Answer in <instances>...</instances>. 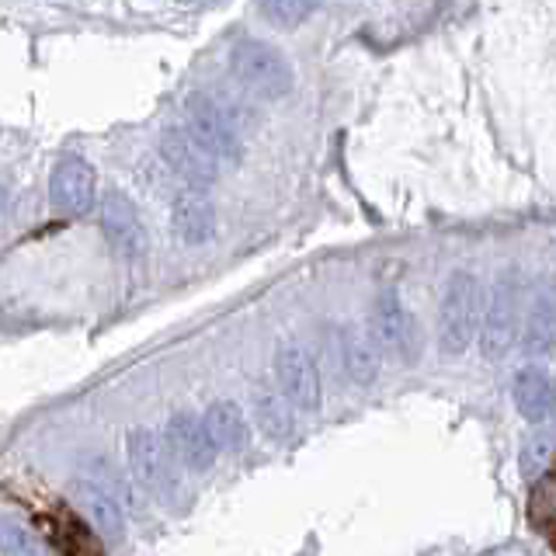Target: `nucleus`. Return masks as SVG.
Segmentation results:
<instances>
[{"mask_svg":"<svg viewBox=\"0 0 556 556\" xmlns=\"http://www.w3.org/2000/svg\"><path fill=\"white\" fill-rule=\"evenodd\" d=\"M185 129L191 139L216 156L223 167H237L243 161V129L233 118L230 101L213 91H191L185 98Z\"/></svg>","mask_w":556,"mask_h":556,"instance_id":"obj_1","label":"nucleus"},{"mask_svg":"<svg viewBox=\"0 0 556 556\" xmlns=\"http://www.w3.org/2000/svg\"><path fill=\"white\" fill-rule=\"evenodd\" d=\"M230 74L243 91L261 101L286 98L295 84L292 63L282 56V52L261 39H251V35L230 46Z\"/></svg>","mask_w":556,"mask_h":556,"instance_id":"obj_2","label":"nucleus"},{"mask_svg":"<svg viewBox=\"0 0 556 556\" xmlns=\"http://www.w3.org/2000/svg\"><path fill=\"white\" fill-rule=\"evenodd\" d=\"M483 320V292L477 275L452 271L445 282L442 309H439V344L445 355H463L480 334Z\"/></svg>","mask_w":556,"mask_h":556,"instance_id":"obj_3","label":"nucleus"},{"mask_svg":"<svg viewBox=\"0 0 556 556\" xmlns=\"http://www.w3.org/2000/svg\"><path fill=\"white\" fill-rule=\"evenodd\" d=\"M521 330V282L508 271L497 275L494 289L483 300V320H480V352L483 358H504L515 348Z\"/></svg>","mask_w":556,"mask_h":556,"instance_id":"obj_4","label":"nucleus"},{"mask_svg":"<svg viewBox=\"0 0 556 556\" xmlns=\"http://www.w3.org/2000/svg\"><path fill=\"white\" fill-rule=\"evenodd\" d=\"M369 334L379 341V348L396 362L414 365L425 352V338H421V324H417L414 313L400 303V295L393 289L379 292V300L372 303V317H369Z\"/></svg>","mask_w":556,"mask_h":556,"instance_id":"obj_5","label":"nucleus"},{"mask_svg":"<svg viewBox=\"0 0 556 556\" xmlns=\"http://www.w3.org/2000/svg\"><path fill=\"white\" fill-rule=\"evenodd\" d=\"M126 452H129L132 480L139 486H147L150 494L167 497L174 486H178V477H174V466H170L174 452L167 439H161L153 428H132L126 439Z\"/></svg>","mask_w":556,"mask_h":556,"instance_id":"obj_6","label":"nucleus"},{"mask_svg":"<svg viewBox=\"0 0 556 556\" xmlns=\"http://www.w3.org/2000/svg\"><path fill=\"white\" fill-rule=\"evenodd\" d=\"M275 376H278V387L282 393L292 400L295 410H306L313 414L320 407V372L313 365V355L306 352L303 344H282L275 355Z\"/></svg>","mask_w":556,"mask_h":556,"instance_id":"obj_7","label":"nucleus"},{"mask_svg":"<svg viewBox=\"0 0 556 556\" xmlns=\"http://www.w3.org/2000/svg\"><path fill=\"white\" fill-rule=\"evenodd\" d=\"M161 156H164L167 170H174L178 178H185L188 185H199V188L216 185L219 167H223L216 156L199 143V139H191V132L185 126L167 129L161 136Z\"/></svg>","mask_w":556,"mask_h":556,"instance_id":"obj_8","label":"nucleus"},{"mask_svg":"<svg viewBox=\"0 0 556 556\" xmlns=\"http://www.w3.org/2000/svg\"><path fill=\"white\" fill-rule=\"evenodd\" d=\"M170 226L174 237H178L185 248H202L216 237V202L205 195V188L188 185L185 191H178V199L170 202Z\"/></svg>","mask_w":556,"mask_h":556,"instance_id":"obj_9","label":"nucleus"},{"mask_svg":"<svg viewBox=\"0 0 556 556\" xmlns=\"http://www.w3.org/2000/svg\"><path fill=\"white\" fill-rule=\"evenodd\" d=\"M101 230L104 240L112 243V251L126 261H139L147 254V230H143V219H139L136 205L112 191L109 199L101 202Z\"/></svg>","mask_w":556,"mask_h":556,"instance_id":"obj_10","label":"nucleus"},{"mask_svg":"<svg viewBox=\"0 0 556 556\" xmlns=\"http://www.w3.org/2000/svg\"><path fill=\"white\" fill-rule=\"evenodd\" d=\"M164 439L174 452V459L185 463L188 469H195V473H205L219 456V445L213 442V434H208L205 417H195V414H174L164 428Z\"/></svg>","mask_w":556,"mask_h":556,"instance_id":"obj_11","label":"nucleus"},{"mask_svg":"<svg viewBox=\"0 0 556 556\" xmlns=\"http://www.w3.org/2000/svg\"><path fill=\"white\" fill-rule=\"evenodd\" d=\"M98 195V181H94V170L91 164L84 161H63L49 178V199L52 205L60 208L66 216H84L91 213Z\"/></svg>","mask_w":556,"mask_h":556,"instance_id":"obj_12","label":"nucleus"},{"mask_svg":"<svg viewBox=\"0 0 556 556\" xmlns=\"http://www.w3.org/2000/svg\"><path fill=\"white\" fill-rule=\"evenodd\" d=\"M511 396H515L518 414L526 417L529 425H546L556 410V390H553V379L543 365H526V369H518Z\"/></svg>","mask_w":556,"mask_h":556,"instance_id":"obj_13","label":"nucleus"},{"mask_svg":"<svg viewBox=\"0 0 556 556\" xmlns=\"http://www.w3.org/2000/svg\"><path fill=\"white\" fill-rule=\"evenodd\" d=\"M556 348V295L539 289L529 303V317L521 327V352L529 358H543Z\"/></svg>","mask_w":556,"mask_h":556,"instance_id":"obj_14","label":"nucleus"},{"mask_svg":"<svg viewBox=\"0 0 556 556\" xmlns=\"http://www.w3.org/2000/svg\"><path fill=\"white\" fill-rule=\"evenodd\" d=\"M379 352L382 348L372 334H362L355 327L341 330V362L355 387H372L379 379V365H382Z\"/></svg>","mask_w":556,"mask_h":556,"instance_id":"obj_15","label":"nucleus"},{"mask_svg":"<svg viewBox=\"0 0 556 556\" xmlns=\"http://www.w3.org/2000/svg\"><path fill=\"white\" fill-rule=\"evenodd\" d=\"M205 428L213 434V442L219 452H243L251 442V428H248V414L240 410L233 400H216L205 414Z\"/></svg>","mask_w":556,"mask_h":556,"instance_id":"obj_16","label":"nucleus"},{"mask_svg":"<svg viewBox=\"0 0 556 556\" xmlns=\"http://www.w3.org/2000/svg\"><path fill=\"white\" fill-rule=\"evenodd\" d=\"M254 421L271 442H282L292 434V400L278 390L261 387L254 393Z\"/></svg>","mask_w":556,"mask_h":556,"instance_id":"obj_17","label":"nucleus"},{"mask_svg":"<svg viewBox=\"0 0 556 556\" xmlns=\"http://www.w3.org/2000/svg\"><path fill=\"white\" fill-rule=\"evenodd\" d=\"M80 494H84V508L98 526V532L109 535V539H122V532H126V521H122V508H118L115 494L101 491V486H94L91 480L80 483Z\"/></svg>","mask_w":556,"mask_h":556,"instance_id":"obj_18","label":"nucleus"},{"mask_svg":"<svg viewBox=\"0 0 556 556\" xmlns=\"http://www.w3.org/2000/svg\"><path fill=\"white\" fill-rule=\"evenodd\" d=\"M529 518L532 526L549 535L556 543V469H549L546 477L532 480V497H529Z\"/></svg>","mask_w":556,"mask_h":556,"instance_id":"obj_19","label":"nucleus"},{"mask_svg":"<svg viewBox=\"0 0 556 556\" xmlns=\"http://www.w3.org/2000/svg\"><path fill=\"white\" fill-rule=\"evenodd\" d=\"M317 8H320V0H257L261 17H265L268 25L286 28V31L306 25L309 17L317 14Z\"/></svg>","mask_w":556,"mask_h":556,"instance_id":"obj_20","label":"nucleus"},{"mask_svg":"<svg viewBox=\"0 0 556 556\" xmlns=\"http://www.w3.org/2000/svg\"><path fill=\"white\" fill-rule=\"evenodd\" d=\"M553 448H556V431H543V434H535V439H529L526 452H521V477L532 483L546 469Z\"/></svg>","mask_w":556,"mask_h":556,"instance_id":"obj_21","label":"nucleus"},{"mask_svg":"<svg viewBox=\"0 0 556 556\" xmlns=\"http://www.w3.org/2000/svg\"><path fill=\"white\" fill-rule=\"evenodd\" d=\"M0 529H4V532H0V546H4V553H31L35 549L31 535L22 526H14V521H4Z\"/></svg>","mask_w":556,"mask_h":556,"instance_id":"obj_22","label":"nucleus"}]
</instances>
